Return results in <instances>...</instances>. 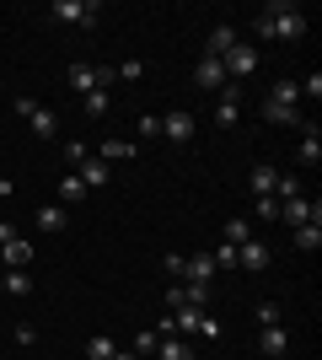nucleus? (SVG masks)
I'll use <instances>...</instances> for the list:
<instances>
[{
    "label": "nucleus",
    "instance_id": "f257e3e1",
    "mask_svg": "<svg viewBox=\"0 0 322 360\" xmlns=\"http://www.w3.org/2000/svg\"><path fill=\"white\" fill-rule=\"evenodd\" d=\"M263 22H269V38H279V44H301L311 27V16L301 11V6H290V0H269L263 6Z\"/></svg>",
    "mask_w": 322,
    "mask_h": 360
},
{
    "label": "nucleus",
    "instance_id": "f03ea898",
    "mask_svg": "<svg viewBox=\"0 0 322 360\" xmlns=\"http://www.w3.org/2000/svg\"><path fill=\"white\" fill-rule=\"evenodd\" d=\"M263 124H301V91H295V81H274V91L263 97Z\"/></svg>",
    "mask_w": 322,
    "mask_h": 360
},
{
    "label": "nucleus",
    "instance_id": "7ed1b4c3",
    "mask_svg": "<svg viewBox=\"0 0 322 360\" xmlns=\"http://www.w3.org/2000/svg\"><path fill=\"white\" fill-rule=\"evenodd\" d=\"M48 16H54V22H70V27H97L102 6H97V0H54Z\"/></svg>",
    "mask_w": 322,
    "mask_h": 360
},
{
    "label": "nucleus",
    "instance_id": "20e7f679",
    "mask_svg": "<svg viewBox=\"0 0 322 360\" xmlns=\"http://www.w3.org/2000/svg\"><path fill=\"white\" fill-rule=\"evenodd\" d=\"M107 81H119L113 75V65H70V86L81 91V97H92V91H107Z\"/></svg>",
    "mask_w": 322,
    "mask_h": 360
},
{
    "label": "nucleus",
    "instance_id": "39448f33",
    "mask_svg": "<svg viewBox=\"0 0 322 360\" xmlns=\"http://www.w3.org/2000/svg\"><path fill=\"white\" fill-rule=\"evenodd\" d=\"M220 65H226V81H236V86H242L247 75L258 70V49H253V44H236L231 54H220Z\"/></svg>",
    "mask_w": 322,
    "mask_h": 360
},
{
    "label": "nucleus",
    "instance_id": "423d86ee",
    "mask_svg": "<svg viewBox=\"0 0 322 360\" xmlns=\"http://www.w3.org/2000/svg\"><path fill=\"white\" fill-rule=\"evenodd\" d=\"M167 307H172V312H177V307H194V312H210V285H183V280H177V285L167 290Z\"/></svg>",
    "mask_w": 322,
    "mask_h": 360
},
{
    "label": "nucleus",
    "instance_id": "0eeeda50",
    "mask_svg": "<svg viewBox=\"0 0 322 360\" xmlns=\"http://www.w3.org/2000/svg\"><path fill=\"white\" fill-rule=\"evenodd\" d=\"M236 113H242V86H236V81H226V86H220V103H215V124H220V129H231V124H236Z\"/></svg>",
    "mask_w": 322,
    "mask_h": 360
},
{
    "label": "nucleus",
    "instance_id": "6e6552de",
    "mask_svg": "<svg viewBox=\"0 0 322 360\" xmlns=\"http://www.w3.org/2000/svg\"><path fill=\"white\" fill-rule=\"evenodd\" d=\"M279 221H285V226H307V221H322V205H317V199L307 205V194H301V199H285V205H279Z\"/></svg>",
    "mask_w": 322,
    "mask_h": 360
},
{
    "label": "nucleus",
    "instance_id": "1a4fd4ad",
    "mask_svg": "<svg viewBox=\"0 0 322 360\" xmlns=\"http://www.w3.org/2000/svg\"><path fill=\"white\" fill-rule=\"evenodd\" d=\"M194 86H199V91H220V86H226V65L215 60V54H204V60L194 65Z\"/></svg>",
    "mask_w": 322,
    "mask_h": 360
},
{
    "label": "nucleus",
    "instance_id": "9d476101",
    "mask_svg": "<svg viewBox=\"0 0 322 360\" xmlns=\"http://www.w3.org/2000/svg\"><path fill=\"white\" fill-rule=\"evenodd\" d=\"M236 269H247V274H258V269H269V248H263L258 237H247L242 248H236Z\"/></svg>",
    "mask_w": 322,
    "mask_h": 360
},
{
    "label": "nucleus",
    "instance_id": "9b49d317",
    "mask_svg": "<svg viewBox=\"0 0 322 360\" xmlns=\"http://www.w3.org/2000/svg\"><path fill=\"white\" fill-rule=\"evenodd\" d=\"M258 345H263L269 360H285V355H290V333H285V323H269V328L258 333Z\"/></svg>",
    "mask_w": 322,
    "mask_h": 360
},
{
    "label": "nucleus",
    "instance_id": "f8f14e48",
    "mask_svg": "<svg viewBox=\"0 0 322 360\" xmlns=\"http://www.w3.org/2000/svg\"><path fill=\"white\" fill-rule=\"evenodd\" d=\"M76 178L86 183V194H92V188H107V183H113V167H107V162H97V156H86V162L76 167Z\"/></svg>",
    "mask_w": 322,
    "mask_h": 360
},
{
    "label": "nucleus",
    "instance_id": "ddd939ff",
    "mask_svg": "<svg viewBox=\"0 0 322 360\" xmlns=\"http://www.w3.org/2000/svg\"><path fill=\"white\" fill-rule=\"evenodd\" d=\"M161 135L167 140H177V146H188V140H194V113H167V119H161Z\"/></svg>",
    "mask_w": 322,
    "mask_h": 360
},
{
    "label": "nucleus",
    "instance_id": "4468645a",
    "mask_svg": "<svg viewBox=\"0 0 322 360\" xmlns=\"http://www.w3.org/2000/svg\"><path fill=\"white\" fill-rule=\"evenodd\" d=\"M274 183H279V167L274 162H258V167H253V178H247V188H253V194H274Z\"/></svg>",
    "mask_w": 322,
    "mask_h": 360
},
{
    "label": "nucleus",
    "instance_id": "2eb2a0df",
    "mask_svg": "<svg viewBox=\"0 0 322 360\" xmlns=\"http://www.w3.org/2000/svg\"><path fill=\"white\" fill-rule=\"evenodd\" d=\"M295 162H322V129L307 124L301 129V146H295Z\"/></svg>",
    "mask_w": 322,
    "mask_h": 360
},
{
    "label": "nucleus",
    "instance_id": "dca6fc26",
    "mask_svg": "<svg viewBox=\"0 0 322 360\" xmlns=\"http://www.w3.org/2000/svg\"><path fill=\"white\" fill-rule=\"evenodd\" d=\"M32 221H38V231H65V226H70V210H65V205H38Z\"/></svg>",
    "mask_w": 322,
    "mask_h": 360
},
{
    "label": "nucleus",
    "instance_id": "f3484780",
    "mask_svg": "<svg viewBox=\"0 0 322 360\" xmlns=\"http://www.w3.org/2000/svg\"><path fill=\"white\" fill-rule=\"evenodd\" d=\"M27 264H32V242L11 237V242H6V264H0V269H27Z\"/></svg>",
    "mask_w": 322,
    "mask_h": 360
},
{
    "label": "nucleus",
    "instance_id": "a211bd4d",
    "mask_svg": "<svg viewBox=\"0 0 322 360\" xmlns=\"http://www.w3.org/2000/svg\"><path fill=\"white\" fill-rule=\"evenodd\" d=\"M156 360H194V349H188L183 333H167V339L156 345Z\"/></svg>",
    "mask_w": 322,
    "mask_h": 360
},
{
    "label": "nucleus",
    "instance_id": "6ab92c4d",
    "mask_svg": "<svg viewBox=\"0 0 322 360\" xmlns=\"http://www.w3.org/2000/svg\"><path fill=\"white\" fill-rule=\"evenodd\" d=\"M0 296H32V274L6 269V274H0Z\"/></svg>",
    "mask_w": 322,
    "mask_h": 360
},
{
    "label": "nucleus",
    "instance_id": "aec40b11",
    "mask_svg": "<svg viewBox=\"0 0 322 360\" xmlns=\"http://www.w3.org/2000/svg\"><path fill=\"white\" fill-rule=\"evenodd\" d=\"M54 129H60V113L38 103V113H32V135H38V140H54Z\"/></svg>",
    "mask_w": 322,
    "mask_h": 360
},
{
    "label": "nucleus",
    "instance_id": "412c9836",
    "mask_svg": "<svg viewBox=\"0 0 322 360\" xmlns=\"http://www.w3.org/2000/svg\"><path fill=\"white\" fill-rule=\"evenodd\" d=\"M54 194H60V205H81V199H86V183H81L76 172H65V178H60V188H54Z\"/></svg>",
    "mask_w": 322,
    "mask_h": 360
},
{
    "label": "nucleus",
    "instance_id": "4be33fe9",
    "mask_svg": "<svg viewBox=\"0 0 322 360\" xmlns=\"http://www.w3.org/2000/svg\"><path fill=\"white\" fill-rule=\"evenodd\" d=\"M295 248H301V253H317V248H322V221L295 226Z\"/></svg>",
    "mask_w": 322,
    "mask_h": 360
},
{
    "label": "nucleus",
    "instance_id": "5701e85b",
    "mask_svg": "<svg viewBox=\"0 0 322 360\" xmlns=\"http://www.w3.org/2000/svg\"><path fill=\"white\" fill-rule=\"evenodd\" d=\"M236 44H242V38H236V27H231V22H226V27H215V32H210V54H215V60H220V54H231Z\"/></svg>",
    "mask_w": 322,
    "mask_h": 360
},
{
    "label": "nucleus",
    "instance_id": "b1692460",
    "mask_svg": "<svg viewBox=\"0 0 322 360\" xmlns=\"http://www.w3.org/2000/svg\"><path fill=\"white\" fill-rule=\"evenodd\" d=\"M129 156H135L129 140H102V146H97V162H129Z\"/></svg>",
    "mask_w": 322,
    "mask_h": 360
},
{
    "label": "nucleus",
    "instance_id": "393cba45",
    "mask_svg": "<svg viewBox=\"0 0 322 360\" xmlns=\"http://www.w3.org/2000/svg\"><path fill=\"white\" fill-rule=\"evenodd\" d=\"M113 355H119V345H113L107 333H92V339H86V360H113Z\"/></svg>",
    "mask_w": 322,
    "mask_h": 360
},
{
    "label": "nucleus",
    "instance_id": "a878e982",
    "mask_svg": "<svg viewBox=\"0 0 322 360\" xmlns=\"http://www.w3.org/2000/svg\"><path fill=\"white\" fill-rule=\"evenodd\" d=\"M107 108H113V97H107V91H92V97H81V113H86V119H102Z\"/></svg>",
    "mask_w": 322,
    "mask_h": 360
},
{
    "label": "nucleus",
    "instance_id": "bb28decb",
    "mask_svg": "<svg viewBox=\"0 0 322 360\" xmlns=\"http://www.w3.org/2000/svg\"><path fill=\"white\" fill-rule=\"evenodd\" d=\"M156 345H161V333H156V328H140V333H135V345H129V349H135V355L145 360V355H156Z\"/></svg>",
    "mask_w": 322,
    "mask_h": 360
},
{
    "label": "nucleus",
    "instance_id": "cd10ccee",
    "mask_svg": "<svg viewBox=\"0 0 322 360\" xmlns=\"http://www.w3.org/2000/svg\"><path fill=\"white\" fill-rule=\"evenodd\" d=\"M247 237H258V231H253V221H226V242H231V248H242Z\"/></svg>",
    "mask_w": 322,
    "mask_h": 360
},
{
    "label": "nucleus",
    "instance_id": "c85d7f7f",
    "mask_svg": "<svg viewBox=\"0 0 322 360\" xmlns=\"http://www.w3.org/2000/svg\"><path fill=\"white\" fill-rule=\"evenodd\" d=\"M210 258H215V269H226V274L236 269V248H231V242H220V248H215Z\"/></svg>",
    "mask_w": 322,
    "mask_h": 360
},
{
    "label": "nucleus",
    "instance_id": "c756f323",
    "mask_svg": "<svg viewBox=\"0 0 322 360\" xmlns=\"http://www.w3.org/2000/svg\"><path fill=\"white\" fill-rule=\"evenodd\" d=\"M86 156H92V146H86V140H70V146H65V162H70V167H81Z\"/></svg>",
    "mask_w": 322,
    "mask_h": 360
},
{
    "label": "nucleus",
    "instance_id": "7c9ffc66",
    "mask_svg": "<svg viewBox=\"0 0 322 360\" xmlns=\"http://www.w3.org/2000/svg\"><path fill=\"white\" fill-rule=\"evenodd\" d=\"M253 210H258V221H279V199H274V194H263Z\"/></svg>",
    "mask_w": 322,
    "mask_h": 360
},
{
    "label": "nucleus",
    "instance_id": "2f4dec72",
    "mask_svg": "<svg viewBox=\"0 0 322 360\" xmlns=\"http://www.w3.org/2000/svg\"><path fill=\"white\" fill-rule=\"evenodd\" d=\"M161 135V119H156V113H140V140H156Z\"/></svg>",
    "mask_w": 322,
    "mask_h": 360
},
{
    "label": "nucleus",
    "instance_id": "473e14b6",
    "mask_svg": "<svg viewBox=\"0 0 322 360\" xmlns=\"http://www.w3.org/2000/svg\"><path fill=\"white\" fill-rule=\"evenodd\" d=\"M113 75H119V81H140L145 70H140V60H123V65H113Z\"/></svg>",
    "mask_w": 322,
    "mask_h": 360
},
{
    "label": "nucleus",
    "instance_id": "72a5a7b5",
    "mask_svg": "<svg viewBox=\"0 0 322 360\" xmlns=\"http://www.w3.org/2000/svg\"><path fill=\"white\" fill-rule=\"evenodd\" d=\"M258 323H263V328H269V323H285V312H279L274 301H263V307H258Z\"/></svg>",
    "mask_w": 322,
    "mask_h": 360
},
{
    "label": "nucleus",
    "instance_id": "f704fd0d",
    "mask_svg": "<svg viewBox=\"0 0 322 360\" xmlns=\"http://www.w3.org/2000/svg\"><path fill=\"white\" fill-rule=\"evenodd\" d=\"M199 339H220V323H215V317H210V312H204V317H199Z\"/></svg>",
    "mask_w": 322,
    "mask_h": 360
},
{
    "label": "nucleus",
    "instance_id": "c9c22d12",
    "mask_svg": "<svg viewBox=\"0 0 322 360\" xmlns=\"http://www.w3.org/2000/svg\"><path fill=\"white\" fill-rule=\"evenodd\" d=\"M11 237H16V226H11V221H0V248H6Z\"/></svg>",
    "mask_w": 322,
    "mask_h": 360
},
{
    "label": "nucleus",
    "instance_id": "e433bc0d",
    "mask_svg": "<svg viewBox=\"0 0 322 360\" xmlns=\"http://www.w3.org/2000/svg\"><path fill=\"white\" fill-rule=\"evenodd\" d=\"M113 360H140V355H135V349H119V355H113Z\"/></svg>",
    "mask_w": 322,
    "mask_h": 360
},
{
    "label": "nucleus",
    "instance_id": "4c0bfd02",
    "mask_svg": "<svg viewBox=\"0 0 322 360\" xmlns=\"http://www.w3.org/2000/svg\"><path fill=\"white\" fill-rule=\"evenodd\" d=\"M6 194H11V178H0V199H6Z\"/></svg>",
    "mask_w": 322,
    "mask_h": 360
},
{
    "label": "nucleus",
    "instance_id": "58836bf2",
    "mask_svg": "<svg viewBox=\"0 0 322 360\" xmlns=\"http://www.w3.org/2000/svg\"><path fill=\"white\" fill-rule=\"evenodd\" d=\"M0 264H6V248H0Z\"/></svg>",
    "mask_w": 322,
    "mask_h": 360
},
{
    "label": "nucleus",
    "instance_id": "ea45409f",
    "mask_svg": "<svg viewBox=\"0 0 322 360\" xmlns=\"http://www.w3.org/2000/svg\"><path fill=\"white\" fill-rule=\"evenodd\" d=\"M0 328H6V323H0Z\"/></svg>",
    "mask_w": 322,
    "mask_h": 360
}]
</instances>
